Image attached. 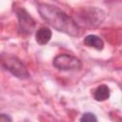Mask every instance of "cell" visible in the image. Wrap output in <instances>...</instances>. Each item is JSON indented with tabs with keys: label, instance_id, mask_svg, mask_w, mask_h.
I'll return each instance as SVG.
<instances>
[{
	"label": "cell",
	"instance_id": "8992f818",
	"mask_svg": "<svg viewBox=\"0 0 122 122\" xmlns=\"http://www.w3.org/2000/svg\"><path fill=\"white\" fill-rule=\"evenodd\" d=\"M84 44H85L87 47L94 48V49H96V50H102L103 47H104V42H103V40H102L99 36L94 35V34L87 35V36L84 38Z\"/></svg>",
	"mask_w": 122,
	"mask_h": 122
},
{
	"label": "cell",
	"instance_id": "3957f363",
	"mask_svg": "<svg viewBox=\"0 0 122 122\" xmlns=\"http://www.w3.org/2000/svg\"><path fill=\"white\" fill-rule=\"evenodd\" d=\"M52 64L60 71H77L82 66L80 59L70 54H59L55 56Z\"/></svg>",
	"mask_w": 122,
	"mask_h": 122
},
{
	"label": "cell",
	"instance_id": "5b68a950",
	"mask_svg": "<svg viewBox=\"0 0 122 122\" xmlns=\"http://www.w3.org/2000/svg\"><path fill=\"white\" fill-rule=\"evenodd\" d=\"M51 38V30L47 27L40 28L35 33L36 42L39 45H46Z\"/></svg>",
	"mask_w": 122,
	"mask_h": 122
},
{
	"label": "cell",
	"instance_id": "52a82bcc",
	"mask_svg": "<svg viewBox=\"0 0 122 122\" xmlns=\"http://www.w3.org/2000/svg\"><path fill=\"white\" fill-rule=\"evenodd\" d=\"M93 97L96 101H105L110 97V89L107 85H100L96 88L93 93Z\"/></svg>",
	"mask_w": 122,
	"mask_h": 122
},
{
	"label": "cell",
	"instance_id": "9c48e42d",
	"mask_svg": "<svg viewBox=\"0 0 122 122\" xmlns=\"http://www.w3.org/2000/svg\"><path fill=\"white\" fill-rule=\"evenodd\" d=\"M0 122H12L11 118L6 113H0Z\"/></svg>",
	"mask_w": 122,
	"mask_h": 122
},
{
	"label": "cell",
	"instance_id": "277c9868",
	"mask_svg": "<svg viewBox=\"0 0 122 122\" xmlns=\"http://www.w3.org/2000/svg\"><path fill=\"white\" fill-rule=\"evenodd\" d=\"M17 16L19 20V29L23 33H30L35 26L34 20L24 9H19L17 11Z\"/></svg>",
	"mask_w": 122,
	"mask_h": 122
},
{
	"label": "cell",
	"instance_id": "7a4b0ae2",
	"mask_svg": "<svg viewBox=\"0 0 122 122\" xmlns=\"http://www.w3.org/2000/svg\"><path fill=\"white\" fill-rule=\"evenodd\" d=\"M0 64L4 69L18 78L26 79L29 77V71L25 65L20 59L12 54L3 53L0 56Z\"/></svg>",
	"mask_w": 122,
	"mask_h": 122
},
{
	"label": "cell",
	"instance_id": "ba28073f",
	"mask_svg": "<svg viewBox=\"0 0 122 122\" xmlns=\"http://www.w3.org/2000/svg\"><path fill=\"white\" fill-rule=\"evenodd\" d=\"M80 122H97L96 116L92 112H85L80 117Z\"/></svg>",
	"mask_w": 122,
	"mask_h": 122
},
{
	"label": "cell",
	"instance_id": "6da1fadb",
	"mask_svg": "<svg viewBox=\"0 0 122 122\" xmlns=\"http://www.w3.org/2000/svg\"><path fill=\"white\" fill-rule=\"evenodd\" d=\"M37 10L41 17L55 30L71 36L79 34V27L76 22L59 8L50 4H38Z\"/></svg>",
	"mask_w": 122,
	"mask_h": 122
}]
</instances>
